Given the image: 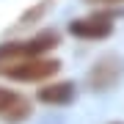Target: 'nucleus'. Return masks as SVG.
Here are the masks:
<instances>
[{
    "label": "nucleus",
    "instance_id": "nucleus-1",
    "mask_svg": "<svg viewBox=\"0 0 124 124\" xmlns=\"http://www.w3.org/2000/svg\"><path fill=\"white\" fill-rule=\"evenodd\" d=\"M58 41H61L58 31H39V33L28 36L22 41H6V44H0V72L8 66V63H14V61L47 55L50 50L58 47Z\"/></svg>",
    "mask_w": 124,
    "mask_h": 124
},
{
    "label": "nucleus",
    "instance_id": "nucleus-2",
    "mask_svg": "<svg viewBox=\"0 0 124 124\" xmlns=\"http://www.w3.org/2000/svg\"><path fill=\"white\" fill-rule=\"evenodd\" d=\"M58 69H61V61L47 58V55H39V58L14 61V63H8V66L0 72V75H6L11 80H19V83H44V80L55 77Z\"/></svg>",
    "mask_w": 124,
    "mask_h": 124
},
{
    "label": "nucleus",
    "instance_id": "nucleus-3",
    "mask_svg": "<svg viewBox=\"0 0 124 124\" xmlns=\"http://www.w3.org/2000/svg\"><path fill=\"white\" fill-rule=\"evenodd\" d=\"M121 75H124V61L119 55L108 53V55H102L91 63L88 75H85V85L91 91H108L121 80Z\"/></svg>",
    "mask_w": 124,
    "mask_h": 124
},
{
    "label": "nucleus",
    "instance_id": "nucleus-4",
    "mask_svg": "<svg viewBox=\"0 0 124 124\" xmlns=\"http://www.w3.org/2000/svg\"><path fill=\"white\" fill-rule=\"evenodd\" d=\"M113 19H116V14H110V11H94L88 17L72 19L69 22V33L75 39H85V41L108 39L113 33Z\"/></svg>",
    "mask_w": 124,
    "mask_h": 124
},
{
    "label": "nucleus",
    "instance_id": "nucleus-5",
    "mask_svg": "<svg viewBox=\"0 0 124 124\" xmlns=\"http://www.w3.org/2000/svg\"><path fill=\"white\" fill-rule=\"evenodd\" d=\"M31 113H33V105H31L28 97H22V94L0 85V119L17 124V121H25Z\"/></svg>",
    "mask_w": 124,
    "mask_h": 124
},
{
    "label": "nucleus",
    "instance_id": "nucleus-6",
    "mask_svg": "<svg viewBox=\"0 0 124 124\" xmlns=\"http://www.w3.org/2000/svg\"><path fill=\"white\" fill-rule=\"evenodd\" d=\"M36 99L44 105H69L75 99V83L69 80H58V83H44L36 91Z\"/></svg>",
    "mask_w": 124,
    "mask_h": 124
},
{
    "label": "nucleus",
    "instance_id": "nucleus-7",
    "mask_svg": "<svg viewBox=\"0 0 124 124\" xmlns=\"http://www.w3.org/2000/svg\"><path fill=\"white\" fill-rule=\"evenodd\" d=\"M85 3H102V6H110V3H121V0H85Z\"/></svg>",
    "mask_w": 124,
    "mask_h": 124
},
{
    "label": "nucleus",
    "instance_id": "nucleus-8",
    "mask_svg": "<svg viewBox=\"0 0 124 124\" xmlns=\"http://www.w3.org/2000/svg\"><path fill=\"white\" fill-rule=\"evenodd\" d=\"M110 124H121V121H110Z\"/></svg>",
    "mask_w": 124,
    "mask_h": 124
}]
</instances>
